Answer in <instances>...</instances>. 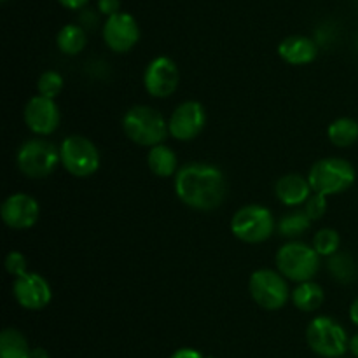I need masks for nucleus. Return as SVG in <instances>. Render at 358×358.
Listing matches in <instances>:
<instances>
[{"mask_svg":"<svg viewBox=\"0 0 358 358\" xmlns=\"http://www.w3.org/2000/svg\"><path fill=\"white\" fill-rule=\"evenodd\" d=\"M122 129L131 142L142 147H156L164 142L170 129L161 112L149 105H135L122 117Z\"/></svg>","mask_w":358,"mask_h":358,"instance_id":"2","label":"nucleus"},{"mask_svg":"<svg viewBox=\"0 0 358 358\" xmlns=\"http://www.w3.org/2000/svg\"><path fill=\"white\" fill-rule=\"evenodd\" d=\"M13 292L17 304L30 311L44 310L52 297L48 280L37 273H24L23 276L14 280Z\"/></svg>","mask_w":358,"mask_h":358,"instance_id":"13","label":"nucleus"},{"mask_svg":"<svg viewBox=\"0 0 358 358\" xmlns=\"http://www.w3.org/2000/svg\"><path fill=\"white\" fill-rule=\"evenodd\" d=\"M2 2H6V0H2Z\"/></svg>","mask_w":358,"mask_h":358,"instance_id":"36","label":"nucleus"},{"mask_svg":"<svg viewBox=\"0 0 358 358\" xmlns=\"http://www.w3.org/2000/svg\"><path fill=\"white\" fill-rule=\"evenodd\" d=\"M170 358H203V355L192 348H180L177 350V352H175Z\"/></svg>","mask_w":358,"mask_h":358,"instance_id":"30","label":"nucleus"},{"mask_svg":"<svg viewBox=\"0 0 358 358\" xmlns=\"http://www.w3.org/2000/svg\"><path fill=\"white\" fill-rule=\"evenodd\" d=\"M355 168L343 157H324L311 166L308 182L317 194L332 196L348 191L355 182Z\"/></svg>","mask_w":358,"mask_h":358,"instance_id":"3","label":"nucleus"},{"mask_svg":"<svg viewBox=\"0 0 358 358\" xmlns=\"http://www.w3.org/2000/svg\"><path fill=\"white\" fill-rule=\"evenodd\" d=\"M248 290L255 303L268 311L282 310L290 297L285 276L273 269H257L252 273Z\"/></svg>","mask_w":358,"mask_h":358,"instance_id":"9","label":"nucleus"},{"mask_svg":"<svg viewBox=\"0 0 358 358\" xmlns=\"http://www.w3.org/2000/svg\"><path fill=\"white\" fill-rule=\"evenodd\" d=\"M304 212L308 213L311 220H320L327 212V196L313 192L311 198L306 201V205H304Z\"/></svg>","mask_w":358,"mask_h":358,"instance_id":"27","label":"nucleus"},{"mask_svg":"<svg viewBox=\"0 0 358 358\" xmlns=\"http://www.w3.org/2000/svg\"><path fill=\"white\" fill-rule=\"evenodd\" d=\"M350 352L358 358V334H355L352 339H350Z\"/></svg>","mask_w":358,"mask_h":358,"instance_id":"33","label":"nucleus"},{"mask_svg":"<svg viewBox=\"0 0 358 358\" xmlns=\"http://www.w3.org/2000/svg\"><path fill=\"white\" fill-rule=\"evenodd\" d=\"M63 90V77L55 70H45L37 80V91L41 96L55 100Z\"/></svg>","mask_w":358,"mask_h":358,"instance_id":"26","label":"nucleus"},{"mask_svg":"<svg viewBox=\"0 0 358 358\" xmlns=\"http://www.w3.org/2000/svg\"><path fill=\"white\" fill-rule=\"evenodd\" d=\"M306 341L317 355L338 358L350 348V339L345 327L331 317H317L306 329Z\"/></svg>","mask_w":358,"mask_h":358,"instance_id":"5","label":"nucleus"},{"mask_svg":"<svg viewBox=\"0 0 358 358\" xmlns=\"http://www.w3.org/2000/svg\"><path fill=\"white\" fill-rule=\"evenodd\" d=\"M180 72L175 62L168 56H157L147 65L143 72V86L154 98H168L177 91Z\"/></svg>","mask_w":358,"mask_h":358,"instance_id":"10","label":"nucleus"},{"mask_svg":"<svg viewBox=\"0 0 358 358\" xmlns=\"http://www.w3.org/2000/svg\"><path fill=\"white\" fill-rule=\"evenodd\" d=\"M24 122H27L28 129H31L35 135H52L59 126L58 105L51 98L37 94L24 107Z\"/></svg>","mask_w":358,"mask_h":358,"instance_id":"15","label":"nucleus"},{"mask_svg":"<svg viewBox=\"0 0 358 358\" xmlns=\"http://www.w3.org/2000/svg\"><path fill=\"white\" fill-rule=\"evenodd\" d=\"M276 268L292 282H311L320 269V255L303 241H289L276 254Z\"/></svg>","mask_w":358,"mask_h":358,"instance_id":"4","label":"nucleus"},{"mask_svg":"<svg viewBox=\"0 0 358 358\" xmlns=\"http://www.w3.org/2000/svg\"><path fill=\"white\" fill-rule=\"evenodd\" d=\"M276 198L287 206H301L306 205L308 199L313 194L308 178L301 177L297 173H289L280 178L275 185Z\"/></svg>","mask_w":358,"mask_h":358,"instance_id":"17","label":"nucleus"},{"mask_svg":"<svg viewBox=\"0 0 358 358\" xmlns=\"http://www.w3.org/2000/svg\"><path fill=\"white\" fill-rule=\"evenodd\" d=\"M278 55L289 65H308L318 55V45L313 38L304 35H290L278 45Z\"/></svg>","mask_w":358,"mask_h":358,"instance_id":"16","label":"nucleus"},{"mask_svg":"<svg viewBox=\"0 0 358 358\" xmlns=\"http://www.w3.org/2000/svg\"><path fill=\"white\" fill-rule=\"evenodd\" d=\"M58 2L66 9H80L83 6H86L87 0H58Z\"/></svg>","mask_w":358,"mask_h":358,"instance_id":"31","label":"nucleus"},{"mask_svg":"<svg viewBox=\"0 0 358 358\" xmlns=\"http://www.w3.org/2000/svg\"><path fill=\"white\" fill-rule=\"evenodd\" d=\"M27 264H28L27 257H24L21 252L13 250V252H9V254H7L6 269H7V273H9V275L20 278V276H23L24 273H28L27 271Z\"/></svg>","mask_w":358,"mask_h":358,"instance_id":"28","label":"nucleus"},{"mask_svg":"<svg viewBox=\"0 0 358 358\" xmlns=\"http://www.w3.org/2000/svg\"><path fill=\"white\" fill-rule=\"evenodd\" d=\"M327 135L332 145L341 147V149L353 145L358 140V121L352 117L336 119L329 126Z\"/></svg>","mask_w":358,"mask_h":358,"instance_id":"20","label":"nucleus"},{"mask_svg":"<svg viewBox=\"0 0 358 358\" xmlns=\"http://www.w3.org/2000/svg\"><path fill=\"white\" fill-rule=\"evenodd\" d=\"M175 192L189 208L212 212L226 199L227 182L222 170L213 164L189 163L175 175Z\"/></svg>","mask_w":358,"mask_h":358,"instance_id":"1","label":"nucleus"},{"mask_svg":"<svg viewBox=\"0 0 358 358\" xmlns=\"http://www.w3.org/2000/svg\"><path fill=\"white\" fill-rule=\"evenodd\" d=\"M30 358H49V357H48V352H45V350L37 348V350H34V352H31Z\"/></svg>","mask_w":358,"mask_h":358,"instance_id":"34","label":"nucleus"},{"mask_svg":"<svg viewBox=\"0 0 358 358\" xmlns=\"http://www.w3.org/2000/svg\"><path fill=\"white\" fill-rule=\"evenodd\" d=\"M86 31L79 24H65L56 35L58 49L66 56H76L86 48Z\"/></svg>","mask_w":358,"mask_h":358,"instance_id":"22","label":"nucleus"},{"mask_svg":"<svg viewBox=\"0 0 358 358\" xmlns=\"http://www.w3.org/2000/svg\"><path fill=\"white\" fill-rule=\"evenodd\" d=\"M16 163L24 177L44 178L58 166L59 149L45 138L27 140L17 150Z\"/></svg>","mask_w":358,"mask_h":358,"instance_id":"7","label":"nucleus"},{"mask_svg":"<svg viewBox=\"0 0 358 358\" xmlns=\"http://www.w3.org/2000/svg\"><path fill=\"white\" fill-rule=\"evenodd\" d=\"M147 164H149V170L152 171L157 177H171L173 173H177L178 168V159L177 154L173 152V149L164 143L161 145L152 147L147 154Z\"/></svg>","mask_w":358,"mask_h":358,"instance_id":"18","label":"nucleus"},{"mask_svg":"<svg viewBox=\"0 0 358 358\" xmlns=\"http://www.w3.org/2000/svg\"><path fill=\"white\" fill-rule=\"evenodd\" d=\"M206 124V110L199 101L189 100L178 105L168 121V129L175 140L191 142Z\"/></svg>","mask_w":358,"mask_h":358,"instance_id":"11","label":"nucleus"},{"mask_svg":"<svg viewBox=\"0 0 358 358\" xmlns=\"http://www.w3.org/2000/svg\"><path fill=\"white\" fill-rule=\"evenodd\" d=\"M231 231L243 243H262L275 231V217L266 206L247 205L233 215Z\"/></svg>","mask_w":358,"mask_h":358,"instance_id":"8","label":"nucleus"},{"mask_svg":"<svg viewBox=\"0 0 358 358\" xmlns=\"http://www.w3.org/2000/svg\"><path fill=\"white\" fill-rule=\"evenodd\" d=\"M208 358H215V357H208Z\"/></svg>","mask_w":358,"mask_h":358,"instance_id":"35","label":"nucleus"},{"mask_svg":"<svg viewBox=\"0 0 358 358\" xmlns=\"http://www.w3.org/2000/svg\"><path fill=\"white\" fill-rule=\"evenodd\" d=\"M329 271L336 280L343 283H350L357 278V264L350 255L334 254L329 259Z\"/></svg>","mask_w":358,"mask_h":358,"instance_id":"24","label":"nucleus"},{"mask_svg":"<svg viewBox=\"0 0 358 358\" xmlns=\"http://www.w3.org/2000/svg\"><path fill=\"white\" fill-rule=\"evenodd\" d=\"M38 215H41V206L37 199L24 192L9 196L0 208L3 224L10 229H30L38 220Z\"/></svg>","mask_w":358,"mask_h":358,"instance_id":"14","label":"nucleus"},{"mask_svg":"<svg viewBox=\"0 0 358 358\" xmlns=\"http://www.w3.org/2000/svg\"><path fill=\"white\" fill-rule=\"evenodd\" d=\"M324 289L318 283H315L313 280L311 282L299 283L292 292L294 306L301 311H306V313L318 310L322 306V303H324Z\"/></svg>","mask_w":358,"mask_h":358,"instance_id":"19","label":"nucleus"},{"mask_svg":"<svg viewBox=\"0 0 358 358\" xmlns=\"http://www.w3.org/2000/svg\"><path fill=\"white\" fill-rule=\"evenodd\" d=\"M339 243H341V238H339L338 231L331 229V227L320 229L313 238V248L320 257H332L334 254H338Z\"/></svg>","mask_w":358,"mask_h":358,"instance_id":"25","label":"nucleus"},{"mask_svg":"<svg viewBox=\"0 0 358 358\" xmlns=\"http://www.w3.org/2000/svg\"><path fill=\"white\" fill-rule=\"evenodd\" d=\"M103 41L114 52H128L140 41V28L135 17L128 13H119L107 17L103 24Z\"/></svg>","mask_w":358,"mask_h":358,"instance_id":"12","label":"nucleus"},{"mask_svg":"<svg viewBox=\"0 0 358 358\" xmlns=\"http://www.w3.org/2000/svg\"><path fill=\"white\" fill-rule=\"evenodd\" d=\"M98 9L101 14H105L107 17L119 14L121 9V0H98Z\"/></svg>","mask_w":358,"mask_h":358,"instance_id":"29","label":"nucleus"},{"mask_svg":"<svg viewBox=\"0 0 358 358\" xmlns=\"http://www.w3.org/2000/svg\"><path fill=\"white\" fill-rule=\"evenodd\" d=\"M31 350L27 338L16 329H6L0 334V358H30Z\"/></svg>","mask_w":358,"mask_h":358,"instance_id":"21","label":"nucleus"},{"mask_svg":"<svg viewBox=\"0 0 358 358\" xmlns=\"http://www.w3.org/2000/svg\"><path fill=\"white\" fill-rule=\"evenodd\" d=\"M311 227V219L304 210H294L280 219L278 231L283 238H297Z\"/></svg>","mask_w":358,"mask_h":358,"instance_id":"23","label":"nucleus"},{"mask_svg":"<svg viewBox=\"0 0 358 358\" xmlns=\"http://www.w3.org/2000/svg\"><path fill=\"white\" fill-rule=\"evenodd\" d=\"M350 318H352L353 324L358 327V297L355 301H353V304L350 306Z\"/></svg>","mask_w":358,"mask_h":358,"instance_id":"32","label":"nucleus"},{"mask_svg":"<svg viewBox=\"0 0 358 358\" xmlns=\"http://www.w3.org/2000/svg\"><path fill=\"white\" fill-rule=\"evenodd\" d=\"M59 163L73 177H91L100 168V152L86 136L70 135L59 145Z\"/></svg>","mask_w":358,"mask_h":358,"instance_id":"6","label":"nucleus"}]
</instances>
